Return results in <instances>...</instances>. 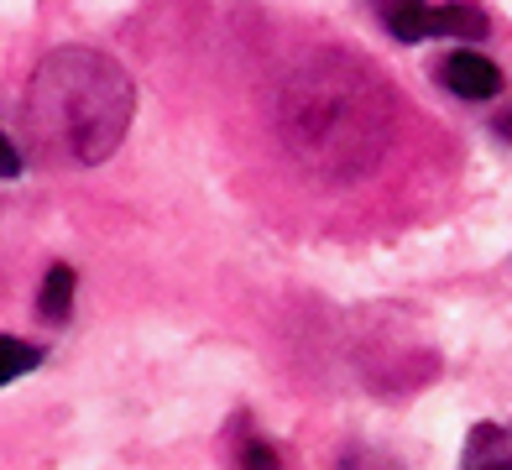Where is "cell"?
<instances>
[{"label": "cell", "mask_w": 512, "mask_h": 470, "mask_svg": "<svg viewBox=\"0 0 512 470\" xmlns=\"http://www.w3.org/2000/svg\"><path fill=\"white\" fill-rule=\"evenodd\" d=\"M131 74L100 47H58L27 79V126L68 162H105L131 131Z\"/></svg>", "instance_id": "cell-1"}, {"label": "cell", "mask_w": 512, "mask_h": 470, "mask_svg": "<svg viewBox=\"0 0 512 470\" xmlns=\"http://www.w3.org/2000/svg\"><path fill=\"white\" fill-rule=\"evenodd\" d=\"M283 136L298 162L324 178H351L371 168L387 141L382 89L356 74V63H309L283 94Z\"/></svg>", "instance_id": "cell-2"}, {"label": "cell", "mask_w": 512, "mask_h": 470, "mask_svg": "<svg viewBox=\"0 0 512 470\" xmlns=\"http://www.w3.org/2000/svg\"><path fill=\"white\" fill-rule=\"evenodd\" d=\"M439 84L450 94H460V100H492L502 89V68L481 53H450L439 63Z\"/></svg>", "instance_id": "cell-3"}, {"label": "cell", "mask_w": 512, "mask_h": 470, "mask_svg": "<svg viewBox=\"0 0 512 470\" xmlns=\"http://www.w3.org/2000/svg\"><path fill=\"white\" fill-rule=\"evenodd\" d=\"M382 16V27L398 37V42H424L434 37V6H424V0H371Z\"/></svg>", "instance_id": "cell-4"}, {"label": "cell", "mask_w": 512, "mask_h": 470, "mask_svg": "<svg viewBox=\"0 0 512 470\" xmlns=\"http://www.w3.org/2000/svg\"><path fill=\"white\" fill-rule=\"evenodd\" d=\"M492 21H486L481 6L460 0V6H434V37H486Z\"/></svg>", "instance_id": "cell-5"}, {"label": "cell", "mask_w": 512, "mask_h": 470, "mask_svg": "<svg viewBox=\"0 0 512 470\" xmlns=\"http://www.w3.org/2000/svg\"><path fill=\"white\" fill-rule=\"evenodd\" d=\"M74 288H79V272L58 262V267L48 272V282H42V298H37V309L48 314L53 324H63V319H68V309H74Z\"/></svg>", "instance_id": "cell-6"}, {"label": "cell", "mask_w": 512, "mask_h": 470, "mask_svg": "<svg viewBox=\"0 0 512 470\" xmlns=\"http://www.w3.org/2000/svg\"><path fill=\"white\" fill-rule=\"evenodd\" d=\"M497 444H502V434L476 429L471 455H465V470H512V455H507V450H497Z\"/></svg>", "instance_id": "cell-7"}, {"label": "cell", "mask_w": 512, "mask_h": 470, "mask_svg": "<svg viewBox=\"0 0 512 470\" xmlns=\"http://www.w3.org/2000/svg\"><path fill=\"white\" fill-rule=\"evenodd\" d=\"M37 361H42V350H32V345H21L16 335H6V371H0L6 382H16V376H21V371H32Z\"/></svg>", "instance_id": "cell-8"}, {"label": "cell", "mask_w": 512, "mask_h": 470, "mask_svg": "<svg viewBox=\"0 0 512 470\" xmlns=\"http://www.w3.org/2000/svg\"><path fill=\"white\" fill-rule=\"evenodd\" d=\"M340 470H403L392 455H382V450H351L340 460Z\"/></svg>", "instance_id": "cell-9"}, {"label": "cell", "mask_w": 512, "mask_h": 470, "mask_svg": "<svg viewBox=\"0 0 512 470\" xmlns=\"http://www.w3.org/2000/svg\"><path fill=\"white\" fill-rule=\"evenodd\" d=\"M241 470H277V455H272V444L251 439L246 450H241Z\"/></svg>", "instance_id": "cell-10"}, {"label": "cell", "mask_w": 512, "mask_h": 470, "mask_svg": "<svg viewBox=\"0 0 512 470\" xmlns=\"http://www.w3.org/2000/svg\"><path fill=\"white\" fill-rule=\"evenodd\" d=\"M0 152H6V178H16V173H21V162H16V147L6 141V147H0Z\"/></svg>", "instance_id": "cell-11"}, {"label": "cell", "mask_w": 512, "mask_h": 470, "mask_svg": "<svg viewBox=\"0 0 512 470\" xmlns=\"http://www.w3.org/2000/svg\"><path fill=\"white\" fill-rule=\"evenodd\" d=\"M497 131H502V136L512 141V115H502V121H497Z\"/></svg>", "instance_id": "cell-12"}]
</instances>
